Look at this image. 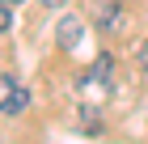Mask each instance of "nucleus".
I'll list each match as a JSON object with an SVG mask.
<instances>
[{"label":"nucleus","mask_w":148,"mask_h":144,"mask_svg":"<svg viewBox=\"0 0 148 144\" xmlns=\"http://www.w3.org/2000/svg\"><path fill=\"white\" fill-rule=\"evenodd\" d=\"M89 21H97V30H123L127 21L123 0H89Z\"/></svg>","instance_id":"1"},{"label":"nucleus","mask_w":148,"mask_h":144,"mask_svg":"<svg viewBox=\"0 0 148 144\" xmlns=\"http://www.w3.org/2000/svg\"><path fill=\"white\" fill-rule=\"evenodd\" d=\"M80 30H85V25H80V17H64V21H59V30H55V38H59V47H64V51H72V47L80 43Z\"/></svg>","instance_id":"2"},{"label":"nucleus","mask_w":148,"mask_h":144,"mask_svg":"<svg viewBox=\"0 0 148 144\" xmlns=\"http://www.w3.org/2000/svg\"><path fill=\"white\" fill-rule=\"evenodd\" d=\"M106 85H110V81H106V76H97L93 68L80 76V93H85V98H106Z\"/></svg>","instance_id":"3"},{"label":"nucleus","mask_w":148,"mask_h":144,"mask_svg":"<svg viewBox=\"0 0 148 144\" xmlns=\"http://www.w3.org/2000/svg\"><path fill=\"white\" fill-rule=\"evenodd\" d=\"M25 102H30V93L13 85V89H9V98L0 102V110H4V114H21V110H25Z\"/></svg>","instance_id":"4"},{"label":"nucleus","mask_w":148,"mask_h":144,"mask_svg":"<svg viewBox=\"0 0 148 144\" xmlns=\"http://www.w3.org/2000/svg\"><path fill=\"white\" fill-rule=\"evenodd\" d=\"M136 59H140V72H148V38L140 43V51H136Z\"/></svg>","instance_id":"5"},{"label":"nucleus","mask_w":148,"mask_h":144,"mask_svg":"<svg viewBox=\"0 0 148 144\" xmlns=\"http://www.w3.org/2000/svg\"><path fill=\"white\" fill-rule=\"evenodd\" d=\"M9 21H13V17H9V4H0V34L9 30Z\"/></svg>","instance_id":"6"},{"label":"nucleus","mask_w":148,"mask_h":144,"mask_svg":"<svg viewBox=\"0 0 148 144\" xmlns=\"http://www.w3.org/2000/svg\"><path fill=\"white\" fill-rule=\"evenodd\" d=\"M38 4H47V9H59V4H64V0H38Z\"/></svg>","instance_id":"7"},{"label":"nucleus","mask_w":148,"mask_h":144,"mask_svg":"<svg viewBox=\"0 0 148 144\" xmlns=\"http://www.w3.org/2000/svg\"><path fill=\"white\" fill-rule=\"evenodd\" d=\"M0 4H17V0H0Z\"/></svg>","instance_id":"8"}]
</instances>
